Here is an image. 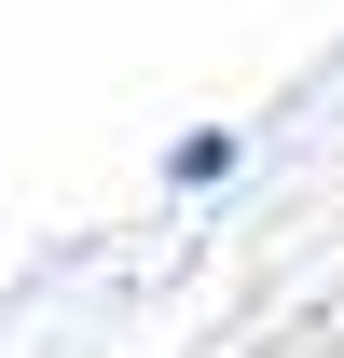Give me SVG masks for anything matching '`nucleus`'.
Instances as JSON below:
<instances>
[{"mask_svg": "<svg viewBox=\"0 0 344 358\" xmlns=\"http://www.w3.org/2000/svg\"><path fill=\"white\" fill-rule=\"evenodd\" d=\"M220 179H234V124H193L166 152V193H220Z\"/></svg>", "mask_w": 344, "mask_h": 358, "instance_id": "obj_1", "label": "nucleus"}, {"mask_svg": "<svg viewBox=\"0 0 344 358\" xmlns=\"http://www.w3.org/2000/svg\"><path fill=\"white\" fill-rule=\"evenodd\" d=\"M275 358H344V317H317V331H289Z\"/></svg>", "mask_w": 344, "mask_h": 358, "instance_id": "obj_2", "label": "nucleus"}]
</instances>
